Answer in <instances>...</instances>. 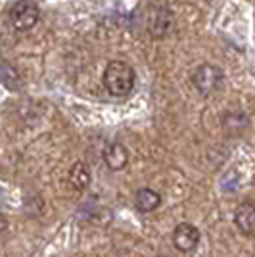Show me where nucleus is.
Returning a JSON list of instances; mask_svg holds the SVG:
<instances>
[{"mask_svg": "<svg viewBox=\"0 0 255 257\" xmlns=\"http://www.w3.org/2000/svg\"><path fill=\"white\" fill-rule=\"evenodd\" d=\"M41 18V10L31 0H18L10 10V23L16 31H29Z\"/></svg>", "mask_w": 255, "mask_h": 257, "instance_id": "obj_3", "label": "nucleus"}, {"mask_svg": "<svg viewBox=\"0 0 255 257\" xmlns=\"http://www.w3.org/2000/svg\"><path fill=\"white\" fill-rule=\"evenodd\" d=\"M0 83L8 90H22V77L8 64L0 65Z\"/></svg>", "mask_w": 255, "mask_h": 257, "instance_id": "obj_10", "label": "nucleus"}, {"mask_svg": "<svg viewBox=\"0 0 255 257\" xmlns=\"http://www.w3.org/2000/svg\"><path fill=\"white\" fill-rule=\"evenodd\" d=\"M135 69L127 64V62H119L113 60L109 62L104 71V85H106L107 92L115 98H125L133 92L135 88Z\"/></svg>", "mask_w": 255, "mask_h": 257, "instance_id": "obj_1", "label": "nucleus"}, {"mask_svg": "<svg viewBox=\"0 0 255 257\" xmlns=\"http://www.w3.org/2000/svg\"><path fill=\"white\" fill-rule=\"evenodd\" d=\"M224 128L226 131H244L247 127V117H245L244 113H240V111H236V113H228V115H224Z\"/></svg>", "mask_w": 255, "mask_h": 257, "instance_id": "obj_11", "label": "nucleus"}, {"mask_svg": "<svg viewBox=\"0 0 255 257\" xmlns=\"http://www.w3.org/2000/svg\"><path fill=\"white\" fill-rule=\"evenodd\" d=\"M67 181L71 184V188L83 192V190L88 188V184H90V169L86 167L83 161H75L73 165H71V169H69Z\"/></svg>", "mask_w": 255, "mask_h": 257, "instance_id": "obj_8", "label": "nucleus"}, {"mask_svg": "<svg viewBox=\"0 0 255 257\" xmlns=\"http://www.w3.org/2000/svg\"><path fill=\"white\" fill-rule=\"evenodd\" d=\"M161 257H163V255H161Z\"/></svg>", "mask_w": 255, "mask_h": 257, "instance_id": "obj_13", "label": "nucleus"}, {"mask_svg": "<svg viewBox=\"0 0 255 257\" xmlns=\"http://www.w3.org/2000/svg\"><path fill=\"white\" fill-rule=\"evenodd\" d=\"M175 27V18H173V12L167 8H158L150 16L148 23V31L154 39H163L167 37Z\"/></svg>", "mask_w": 255, "mask_h": 257, "instance_id": "obj_5", "label": "nucleus"}, {"mask_svg": "<svg viewBox=\"0 0 255 257\" xmlns=\"http://www.w3.org/2000/svg\"><path fill=\"white\" fill-rule=\"evenodd\" d=\"M104 161H106V165L111 171H121V169H125L129 163L127 148H125L123 144H119V142L109 144L106 148V152H104Z\"/></svg>", "mask_w": 255, "mask_h": 257, "instance_id": "obj_7", "label": "nucleus"}, {"mask_svg": "<svg viewBox=\"0 0 255 257\" xmlns=\"http://www.w3.org/2000/svg\"><path fill=\"white\" fill-rule=\"evenodd\" d=\"M6 228H8V221H6L4 215H0V236L6 232Z\"/></svg>", "mask_w": 255, "mask_h": 257, "instance_id": "obj_12", "label": "nucleus"}, {"mask_svg": "<svg viewBox=\"0 0 255 257\" xmlns=\"http://www.w3.org/2000/svg\"><path fill=\"white\" fill-rule=\"evenodd\" d=\"M135 205L140 213H150L161 205V196L152 188H140L135 198Z\"/></svg>", "mask_w": 255, "mask_h": 257, "instance_id": "obj_9", "label": "nucleus"}, {"mask_svg": "<svg viewBox=\"0 0 255 257\" xmlns=\"http://www.w3.org/2000/svg\"><path fill=\"white\" fill-rule=\"evenodd\" d=\"M234 225L242 234H251L255 232V205L249 202H244L236 207L234 211Z\"/></svg>", "mask_w": 255, "mask_h": 257, "instance_id": "obj_6", "label": "nucleus"}, {"mask_svg": "<svg viewBox=\"0 0 255 257\" xmlns=\"http://www.w3.org/2000/svg\"><path fill=\"white\" fill-rule=\"evenodd\" d=\"M223 71L211 64H202L192 73V83L202 96H211L223 86Z\"/></svg>", "mask_w": 255, "mask_h": 257, "instance_id": "obj_2", "label": "nucleus"}, {"mask_svg": "<svg viewBox=\"0 0 255 257\" xmlns=\"http://www.w3.org/2000/svg\"><path fill=\"white\" fill-rule=\"evenodd\" d=\"M200 242V230L192 223H181L173 230V244L179 251H192Z\"/></svg>", "mask_w": 255, "mask_h": 257, "instance_id": "obj_4", "label": "nucleus"}]
</instances>
